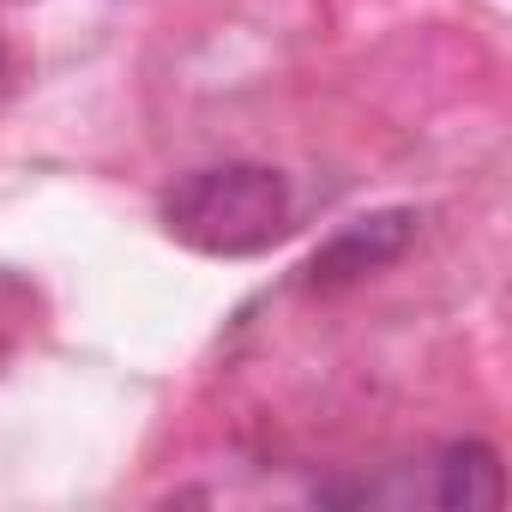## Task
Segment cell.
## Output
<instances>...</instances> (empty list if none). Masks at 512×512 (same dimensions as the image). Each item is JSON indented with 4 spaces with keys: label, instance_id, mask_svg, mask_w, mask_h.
<instances>
[{
    "label": "cell",
    "instance_id": "cell-3",
    "mask_svg": "<svg viewBox=\"0 0 512 512\" xmlns=\"http://www.w3.org/2000/svg\"><path fill=\"white\" fill-rule=\"evenodd\" d=\"M386 500H416L434 512H488L500 506V458L482 440H458L422 464V482L392 488Z\"/></svg>",
    "mask_w": 512,
    "mask_h": 512
},
{
    "label": "cell",
    "instance_id": "cell-1",
    "mask_svg": "<svg viewBox=\"0 0 512 512\" xmlns=\"http://www.w3.org/2000/svg\"><path fill=\"white\" fill-rule=\"evenodd\" d=\"M290 181L272 163H211L163 193V229L211 260H247L290 235Z\"/></svg>",
    "mask_w": 512,
    "mask_h": 512
},
{
    "label": "cell",
    "instance_id": "cell-2",
    "mask_svg": "<svg viewBox=\"0 0 512 512\" xmlns=\"http://www.w3.org/2000/svg\"><path fill=\"white\" fill-rule=\"evenodd\" d=\"M410 235H416V211H404V205L374 211V217H356V223H344V229L314 253V260L302 266V284H308V290L362 284V278H374L380 266L398 260V253L410 247Z\"/></svg>",
    "mask_w": 512,
    "mask_h": 512
}]
</instances>
